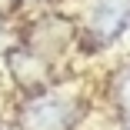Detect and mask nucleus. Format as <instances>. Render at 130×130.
<instances>
[{"mask_svg": "<svg viewBox=\"0 0 130 130\" xmlns=\"http://www.w3.org/2000/svg\"><path fill=\"white\" fill-rule=\"evenodd\" d=\"M113 97H117V103L123 107V113L130 117V67L117 77V84H113Z\"/></svg>", "mask_w": 130, "mask_h": 130, "instance_id": "obj_3", "label": "nucleus"}, {"mask_svg": "<svg viewBox=\"0 0 130 130\" xmlns=\"http://www.w3.org/2000/svg\"><path fill=\"white\" fill-rule=\"evenodd\" d=\"M130 27V0H100L90 17V34L100 43L117 40Z\"/></svg>", "mask_w": 130, "mask_h": 130, "instance_id": "obj_2", "label": "nucleus"}, {"mask_svg": "<svg viewBox=\"0 0 130 130\" xmlns=\"http://www.w3.org/2000/svg\"><path fill=\"white\" fill-rule=\"evenodd\" d=\"M73 117H77V107H73L70 97L43 93V97L27 103V110H23V127L27 130H70Z\"/></svg>", "mask_w": 130, "mask_h": 130, "instance_id": "obj_1", "label": "nucleus"}]
</instances>
